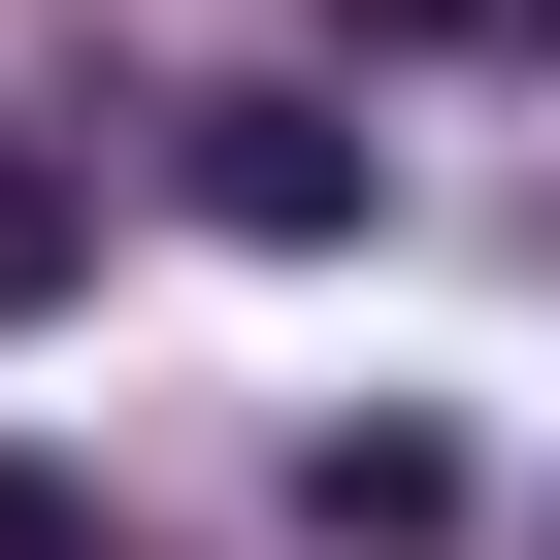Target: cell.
I'll return each mask as SVG.
<instances>
[{
	"label": "cell",
	"instance_id": "5",
	"mask_svg": "<svg viewBox=\"0 0 560 560\" xmlns=\"http://www.w3.org/2000/svg\"><path fill=\"white\" fill-rule=\"evenodd\" d=\"M330 34H560V0H330Z\"/></svg>",
	"mask_w": 560,
	"mask_h": 560
},
{
	"label": "cell",
	"instance_id": "1",
	"mask_svg": "<svg viewBox=\"0 0 560 560\" xmlns=\"http://www.w3.org/2000/svg\"><path fill=\"white\" fill-rule=\"evenodd\" d=\"M363 198H396V132H363V100H298V67H264V100H198V231H264V264H330Z\"/></svg>",
	"mask_w": 560,
	"mask_h": 560
},
{
	"label": "cell",
	"instance_id": "4",
	"mask_svg": "<svg viewBox=\"0 0 560 560\" xmlns=\"http://www.w3.org/2000/svg\"><path fill=\"white\" fill-rule=\"evenodd\" d=\"M0 560H100V494H67V462H34V429H0Z\"/></svg>",
	"mask_w": 560,
	"mask_h": 560
},
{
	"label": "cell",
	"instance_id": "3",
	"mask_svg": "<svg viewBox=\"0 0 560 560\" xmlns=\"http://www.w3.org/2000/svg\"><path fill=\"white\" fill-rule=\"evenodd\" d=\"M67 298H100V165H67V132H0V330H67Z\"/></svg>",
	"mask_w": 560,
	"mask_h": 560
},
{
	"label": "cell",
	"instance_id": "2",
	"mask_svg": "<svg viewBox=\"0 0 560 560\" xmlns=\"http://www.w3.org/2000/svg\"><path fill=\"white\" fill-rule=\"evenodd\" d=\"M298 527H330V560H462V527H494V462H462L429 396H363V429H298Z\"/></svg>",
	"mask_w": 560,
	"mask_h": 560
}]
</instances>
